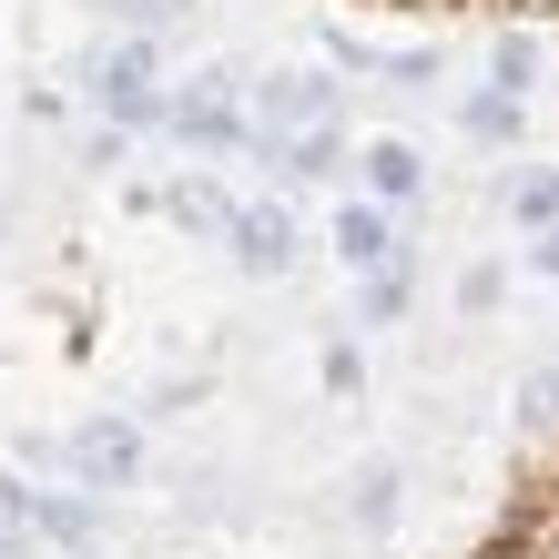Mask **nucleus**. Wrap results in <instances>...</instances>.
<instances>
[{"label": "nucleus", "instance_id": "obj_4", "mask_svg": "<svg viewBox=\"0 0 559 559\" xmlns=\"http://www.w3.org/2000/svg\"><path fill=\"white\" fill-rule=\"evenodd\" d=\"M82 478H133V427H92V438L72 448Z\"/></svg>", "mask_w": 559, "mask_h": 559}, {"label": "nucleus", "instance_id": "obj_7", "mask_svg": "<svg viewBox=\"0 0 559 559\" xmlns=\"http://www.w3.org/2000/svg\"><path fill=\"white\" fill-rule=\"evenodd\" d=\"M367 174H377V193H417V174H427V163H417L407 143H377V153H367Z\"/></svg>", "mask_w": 559, "mask_h": 559}, {"label": "nucleus", "instance_id": "obj_2", "mask_svg": "<svg viewBox=\"0 0 559 559\" xmlns=\"http://www.w3.org/2000/svg\"><path fill=\"white\" fill-rule=\"evenodd\" d=\"M224 245H235L245 275H285V265H295V214H285V204H235Z\"/></svg>", "mask_w": 559, "mask_h": 559}, {"label": "nucleus", "instance_id": "obj_5", "mask_svg": "<svg viewBox=\"0 0 559 559\" xmlns=\"http://www.w3.org/2000/svg\"><path fill=\"white\" fill-rule=\"evenodd\" d=\"M336 245H346V265H367V275L397 254V245H386V224H377L367 204H346V214H336Z\"/></svg>", "mask_w": 559, "mask_h": 559}, {"label": "nucleus", "instance_id": "obj_3", "mask_svg": "<svg viewBox=\"0 0 559 559\" xmlns=\"http://www.w3.org/2000/svg\"><path fill=\"white\" fill-rule=\"evenodd\" d=\"M254 112H265V133H316V122L336 112V92H325V72H275Z\"/></svg>", "mask_w": 559, "mask_h": 559}, {"label": "nucleus", "instance_id": "obj_9", "mask_svg": "<svg viewBox=\"0 0 559 559\" xmlns=\"http://www.w3.org/2000/svg\"><path fill=\"white\" fill-rule=\"evenodd\" d=\"M356 519H367V530H386V519H397V478H386V468L367 478V499H356Z\"/></svg>", "mask_w": 559, "mask_h": 559}, {"label": "nucleus", "instance_id": "obj_8", "mask_svg": "<svg viewBox=\"0 0 559 559\" xmlns=\"http://www.w3.org/2000/svg\"><path fill=\"white\" fill-rule=\"evenodd\" d=\"M174 133H193V143H235V112H224V103H174Z\"/></svg>", "mask_w": 559, "mask_h": 559}, {"label": "nucleus", "instance_id": "obj_10", "mask_svg": "<svg viewBox=\"0 0 559 559\" xmlns=\"http://www.w3.org/2000/svg\"><path fill=\"white\" fill-rule=\"evenodd\" d=\"M122 21H174V11H193V0H112Z\"/></svg>", "mask_w": 559, "mask_h": 559}, {"label": "nucleus", "instance_id": "obj_1", "mask_svg": "<svg viewBox=\"0 0 559 559\" xmlns=\"http://www.w3.org/2000/svg\"><path fill=\"white\" fill-rule=\"evenodd\" d=\"M82 82H92V103H103V112L143 122V112H153V41H112V51H92V61H82Z\"/></svg>", "mask_w": 559, "mask_h": 559}, {"label": "nucleus", "instance_id": "obj_6", "mask_svg": "<svg viewBox=\"0 0 559 559\" xmlns=\"http://www.w3.org/2000/svg\"><path fill=\"white\" fill-rule=\"evenodd\" d=\"M163 204H174V224H193V235H224V224H235V204H224L214 183H174Z\"/></svg>", "mask_w": 559, "mask_h": 559}]
</instances>
